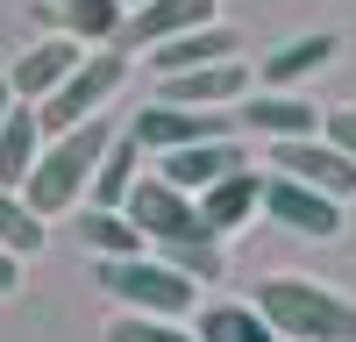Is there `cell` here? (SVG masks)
<instances>
[{
	"label": "cell",
	"mask_w": 356,
	"mask_h": 342,
	"mask_svg": "<svg viewBox=\"0 0 356 342\" xmlns=\"http://www.w3.org/2000/svg\"><path fill=\"white\" fill-rule=\"evenodd\" d=\"M143 236H150V250L164 256V264H178L186 278H200V285H214L221 278V236L207 228V214H200V193H178L171 179H136V193H129V207H122Z\"/></svg>",
	"instance_id": "obj_1"
},
{
	"label": "cell",
	"mask_w": 356,
	"mask_h": 342,
	"mask_svg": "<svg viewBox=\"0 0 356 342\" xmlns=\"http://www.w3.org/2000/svg\"><path fill=\"white\" fill-rule=\"evenodd\" d=\"M114 136H122V129H114V114H93V122H79V129H65V136H50V142H43V157H36V171H29V186H22V200H29L43 221L72 214L79 200L93 193L100 157H107V142H114Z\"/></svg>",
	"instance_id": "obj_2"
},
{
	"label": "cell",
	"mask_w": 356,
	"mask_h": 342,
	"mask_svg": "<svg viewBox=\"0 0 356 342\" xmlns=\"http://www.w3.org/2000/svg\"><path fill=\"white\" fill-rule=\"evenodd\" d=\"M257 307L285 342H356V300L328 278L278 271V278L257 285Z\"/></svg>",
	"instance_id": "obj_3"
},
{
	"label": "cell",
	"mask_w": 356,
	"mask_h": 342,
	"mask_svg": "<svg viewBox=\"0 0 356 342\" xmlns=\"http://www.w3.org/2000/svg\"><path fill=\"white\" fill-rule=\"evenodd\" d=\"M93 278H100L107 300H122V314H171V321L200 314V278L164 264L157 250H143V256H100Z\"/></svg>",
	"instance_id": "obj_4"
},
{
	"label": "cell",
	"mask_w": 356,
	"mask_h": 342,
	"mask_svg": "<svg viewBox=\"0 0 356 342\" xmlns=\"http://www.w3.org/2000/svg\"><path fill=\"white\" fill-rule=\"evenodd\" d=\"M122 79H129V50H122V43L86 50L79 72L36 107V114H43V136H65V129H79V122H93V114H107V100L122 93Z\"/></svg>",
	"instance_id": "obj_5"
},
{
	"label": "cell",
	"mask_w": 356,
	"mask_h": 342,
	"mask_svg": "<svg viewBox=\"0 0 356 342\" xmlns=\"http://www.w3.org/2000/svg\"><path fill=\"white\" fill-rule=\"evenodd\" d=\"M264 214L278 228H292V236H314V243L342 236V200L307 186V179H292V171H271V179H264Z\"/></svg>",
	"instance_id": "obj_6"
},
{
	"label": "cell",
	"mask_w": 356,
	"mask_h": 342,
	"mask_svg": "<svg viewBox=\"0 0 356 342\" xmlns=\"http://www.w3.org/2000/svg\"><path fill=\"white\" fill-rule=\"evenodd\" d=\"M129 136L143 142V150H186V142H214L228 136V107H171V100H150V107H136V122Z\"/></svg>",
	"instance_id": "obj_7"
},
{
	"label": "cell",
	"mask_w": 356,
	"mask_h": 342,
	"mask_svg": "<svg viewBox=\"0 0 356 342\" xmlns=\"http://www.w3.org/2000/svg\"><path fill=\"white\" fill-rule=\"evenodd\" d=\"M271 171H292V179H307L321 193H335L342 207L356 200V157L335 150L328 136H292V142H271Z\"/></svg>",
	"instance_id": "obj_8"
},
{
	"label": "cell",
	"mask_w": 356,
	"mask_h": 342,
	"mask_svg": "<svg viewBox=\"0 0 356 342\" xmlns=\"http://www.w3.org/2000/svg\"><path fill=\"white\" fill-rule=\"evenodd\" d=\"M207 22H221V0H143V8L122 15V36H114V43L150 57L157 43L186 36V28H207Z\"/></svg>",
	"instance_id": "obj_9"
},
{
	"label": "cell",
	"mask_w": 356,
	"mask_h": 342,
	"mask_svg": "<svg viewBox=\"0 0 356 342\" xmlns=\"http://www.w3.org/2000/svg\"><path fill=\"white\" fill-rule=\"evenodd\" d=\"M79 57H86V43H79V36H57V28H50V36H36V43H29V50L15 57V65H8L15 100L43 107V100L57 93V86H65V79L79 72Z\"/></svg>",
	"instance_id": "obj_10"
},
{
	"label": "cell",
	"mask_w": 356,
	"mask_h": 342,
	"mask_svg": "<svg viewBox=\"0 0 356 342\" xmlns=\"http://www.w3.org/2000/svg\"><path fill=\"white\" fill-rule=\"evenodd\" d=\"M157 100H171V107H228V114H235V107L250 100V65H243V57H228V65L171 72Z\"/></svg>",
	"instance_id": "obj_11"
},
{
	"label": "cell",
	"mask_w": 356,
	"mask_h": 342,
	"mask_svg": "<svg viewBox=\"0 0 356 342\" xmlns=\"http://www.w3.org/2000/svg\"><path fill=\"white\" fill-rule=\"evenodd\" d=\"M264 179L271 171H257V164H243V171H228V179H214L200 193V214H207V228L228 243L235 228H250L257 214H264Z\"/></svg>",
	"instance_id": "obj_12"
},
{
	"label": "cell",
	"mask_w": 356,
	"mask_h": 342,
	"mask_svg": "<svg viewBox=\"0 0 356 342\" xmlns=\"http://www.w3.org/2000/svg\"><path fill=\"white\" fill-rule=\"evenodd\" d=\"M321 114H328V107H307L300 93H278V86H264V93H250L243 107H235V122L257 129L264 142H292V136H321Z\"/></svg>",
	"instance_id": "obj_13"
},
{
	"label": "cell",
	"mask_w": 356,
	"mask_h": 342,
	"mask_svg": "<svg viewBox=\"0 0 356 342\" xmlns=\"http://www.w3.org/2000/svg\"><path fill=\"white\" fill-rule=\"evenodd\" d=\"M250 157H243V142L235 136H214V142H186V150H164V164H157V179H171L178 193H207L214 179H228V171H243Z\"/></svg>",
	"instance_id": "obj_14"
},
{
	"label": "cell",
	"mask_w": 356,
	"mask_h": 342,
	"mask_svg": "<svg viewBox=\"0 0 356 342\" xmlns=\"http://www.w3.org/2000/svg\"><path fill=\"white\" fill-rule=\"evenodd\" d=\"M235 50H243V43H235V28H228V22H207V28H186V36H171V43H157V50H150V72H157V79H171V72H200V65H228Z\"/></svg>",
	"instance_id": "obj_15"
},
{
	"label": "cell",
	"mask_w": 356,
	"mask_h": 342,
	"mask_svg": "<svg viewBox=\"0 0 356 342\" xmlns=\"http://www.w3.org/2000/svg\"><path fill=\"white\" fill-rule=\"evenodd\" d=\"M122 0H36V22L57 28V36H79V43H114L122 36Z\"/></svg>",
	"instance_id": "obj_16"
},
{
	"label": "cell",
	"mask_w": 356,
	"mask_h": 342,
	"mask_svg": "<svg viewBox=\"0 0 356 342\" xmlns=\"http://www.w3.org/2000/svg\"><path fill=\"white\" fill-rule=\"evenodd\" d=\"M43 114L29 107V100H15V114L0 122V186H29V171H36V157H43Z\"/></svg>",
	"instance_id": "obj_17"
},
{
	"label": "cell",
	"mask_w": 356,
	"mask_h": 342,
	"mask_svg": "<svg viewBox=\"0 0 356 342\" xmlns=\"http://www.w3.org/2000/svg\"><path fill=\"white\" fill-rule=\"evenodd\" d=\"M328 57H342V36H328V28H321V36H292V43H278L271 57H264V72H257V79H264V86H278V93H292V86L314 79Z\"/></svg>",
	"instance_id": "obj_18"
},
{
	"label": "cell",
	"mask_w": 356,
	"mask_h": 342,
	"mask_svg": "<svg viewBox=\"0 0 356 342\" xmlns=\"http://www.w3.org/2000/svg\"><path fill=\"white\" fill-rule=\"evenodd\" d=\"M193 328H200V342H285L271 321H264L257 300H207Z\"/></svg>",
	"instance_id": "obj_19"
},
{
	"label": "cell",
	"mask_w": 356,
	"mask_h": 342,
	"mask_svg": "<svg viewBox=\"0 0 356 342\" xmlns=\"http://www.w3.org/2000/svg\"><path fill=\"white\" fill-rule=\"evenodd\" d=\"M136 179H143V142L122 129L107 142V157H100V179H93V207H129V193H136Z\"/></svg>",
	"instance_id": "obj_20"
},
{
	"label": "cell",
	"mask_w": 356,
	"mask_h": 342,
	"mask_svg": "<svg viewBox=\"0 0 356 342\" xmlns=\"http://www.w3.org/2000/svg\"><path fill=\"white\" fill-rule=\"evenodd\" d=\"M79 236H86V250H93V256H143V250H150V236H143L122 207H86Z\"/></svg>",
	"instance_id": "obj_21"
},
{
	"label": "cell",
	"mask_w": 356,
	"mask_h": 342,
	"mask_svg": "<svg viewBox=\"0 0 356 342\" xmlns=\"http://www.w3.org/2000/svg\"><path fill=\"white\" fill-rule=\"evenodd\" d=\"M43 236H50V228H43V214L29 207L15 186H0V243H8L15 256H36V250H43Z\"/></svg>",
	"instance_id": "obj_22"
},
{
	"label": "cell",
	"mask_w": 356,
	"mask_h": 342,
	"mask_svg": "<svg viewBox=\"0 0 356 342\" xmlns=\"http://www.w3.org/2000/svg\"><path fill=\"white\" fill-rule=\"evenodd\" d=\"M107 342H200V328L171 321V314H114Z\"/></svg>",
	"instance_id": "obj_23"
},
{
	"label": "cell",
	"mask_w": 356,
	"mask_h": 342,
	"mask_svg": "<svg viewBox=\"0 0 356 342\" xmlns=\"http://www.w3.org/2000/svg\"><path fill=\"white\" fill-rule=\"evenodd\" d=\"M321 136H328L335 150L356 157V107H328V114H321Z\"/></svg>",
	"instance_id": "obj_24"
},
{
	"label": "cell",
	"mask_w": 356,
	"mask_h": 342,
	"mask_svg": "<svg viewBox=\"0 0 356 342\" xmlns=\"http://www.w3.org/2000/svg\"><path fill=\"white\" fill-rule=\"evenodd\" d=\"M15 285H22V256L0 243V293H15Z\"/></svg>",
	"instance_id": "obj_25"
},
{
	"label": "cell",
	"mask_w": 356,
	"mask_h": 342,
	"mask_svg": "<svg viewBox=\"0 0 356 342\" xmlns=\"http://www.w3.org/2000/svg\"><path fill=\"white\" fill-rule=\"evenodd\" d=\"M15 114V86H8V72H0V122Z\"/></svg>",
	"instance_id": "obj_26"
},
{
	"label": "cell",
	"mask_w": 356,
	"mask_h": 342,
	"mask_svg": "<svg viewBox=\"0 0 356 342\" xmlns=\"http://www.w3.org/2000/svg\"><path fill=\"white\" fill-rule=\"evenodd\" d=\"M122 8H143V0H122Z\"/></svg>",
	"instance_id": "obj_27"
}]
</instances>
